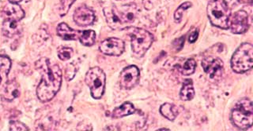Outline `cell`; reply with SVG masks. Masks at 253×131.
<instances>
[{
  "label": "cell",
  "mask_w": 253,
  "mask_h": 131,
  "mask_svg": "<svg viewBox=\"0 0 253 131\" xmlns=\"http://www.w3.org/2000/svg\"><path fill=\"white\" fill-rule=\"evenodd\" d=\"M35 67L42 75V81L37 89V95L41 102H49L61 86V69L45 57L38 60L35 63Z\"/></svg>",
  "instance_id": "obj_1"
},
{
  "label": "cell",
  "mask_w": 253,
  "mask_h": 131,
  "mask_svg": "<svg viewBox=\"0 0 253 131\" xmlns=\"http://www.w3.org/2000/svg\"><path fill=\"white\" fill-rule=\"evenodd\" d=\"M208 17L212 26L221 29L229 28L231 10L225 0H211L207 8Z\"/></svg>",
  "instance_id": "obj_2"
},
{
  "label": "cell",
  "mask_w": 253,
  "mask_h": 131,
  "mask_svg": "<svg viewBox=\"0 0 253 131\" xmlns=\"http://www.w3.org/2000/svg\"><path fill=\"white\" fill-rule=\"evenodd\" d=\"M232 123L236 128L241 130H247L252 128L253 122V106L249 98H243L237 102L232 110Z\"/></svg>",
  "instance_id": "obj_3"
},
{
  "label": "cell",
  "mask_w": 253,
  "mask_h": 131,
  "mask_svg": "<svg viewBox=\"0 0 253 131\" xmlns=\"http://www.w3.org/2000/svg\"><path fill=\"white\" fill-rule=\"evenodd\" d=\"M253 66V47L251 43L241 44L233 53L231 68L237 73H245Z\"/></svg>",
  "instance_id": "obj_4"
},
{
  "label": "cell",
  "mask_w": 253,
  "mask_h": 131,
  "mask_svg": "<svg viewBox=\"0 0 253 131\" xmlns=\"http://www.w3.org/2000/svg\"><path fill=\"white\" fill-rule=\"evenodd\" d=\"M131 49L136 54L144 55L154 43V35L146 30L139 27H131L128 30Z\"/></svg>",
  "instance_id": "obj_5"
},
{
  "label": "cell",
  "mask_w": 253,
  "mask_h": 131,
  "mask_svg": "<svg viewBox=\"0 0 253 131\" xmlns=\"http://www.w3.org/2000/svg\"><path fill=\"white\" fill-rule=\"evenodd\" d=\"M105 73L99 67H93L89 69L85 77V82L90 89L91 95L94 99H100L105 92Z\"/></svg>",
  "instance_id": "obj_6"
},
{
  "label": "cell",
  "mask_w": 253,
  "mask_h": 131,
  "mask_svg": "<svg viewBox=\"0 0 253 131\" xmlns=\"http://www.w3.org/2000/svg\"><path fill=\"white\" fill-rule=\"evenodd\" d=\"M202 66L204 72L209 76L210 78L214 80H218L222 77L224 73L223 61L218 57L209 56L202 61Z\"/></svg>",
  "instance_id": "obj_7"
},
{
  "label": "cell",
  "mask_w": 253,
  "mask_h": 131,
  "mask_svg": "<svg viewBox=\"0 0 253 131\" xmlns=\"http://www.w3.org/2000/svg\"><path fill=\"white\" fill-rule=\"evenodd\" d=\"M140 79V72L138 67L130 65L122 71L120 75V85L125 90H130L138 84Z\"/></svg>",
  "instance_id": "obj_8"
},
{
  "label": "cell",
  "mask_w": 253,
  "mask_h": 131,
  "mask_svg": "<svg viewBox=\"0 0 253 131\" xmlns=\"http://www.w3.org/2000/svg\"><path fill=\"white\" fill-rule=\"evenodd\" d=\"M125 43L118 38H109L101 42L99 50L101 53L109 56H120L124 53Z\"/></svg>",
  "instance_id": "obj_9"
},
{
  "label": "cell",
  "mask_w": 253,
  "mask_h": 131,
  "mask_svg": "<svg viewBox=\"0 0 253 131\" xmlns=\"http://www.w3.org/2000/svg\"><path fill=\"white\" fill-rule=\"evenodd\" d=\"M104 15L106 19L108 26L114 30L124 29L126 27L125 22L123 21L119 8L115 5L106 6L104 8Z\"/></svg>",
  "instance_id": "obj_10"
},
{
  "label": "cell",
  "mask_w": 253,
  "mask_h": 131,
  "mask_svg": "<svg viewBox=\"0 0 253 131\" xmlns=\"http://www.w3.org/2000/svg\"><path fill=\"white\" fill-rule=\"evenodd\" d=\"M250 27L249 14L245 10H239L235 13L230 22V29L234 34H243Z\"/></svg>",
  "instance_id": "obj_11"
},
{
  "label": "cell",
  "mask_w": 253,
  "mask_h": 131,
  "mask_svg": "<svg viewBox=\"0 0 253 131\" xmlns=\"http://www.w3.org/2000/svg\"><path fill=\"white\" fill-rule=\"evenodd\" d=\"M74 21L79 26H90L94 22L95 14L93 10L85 6L78 8L74 13Z\"/></svg>",
  "instance_id": "obj_12"
},
{
  "label": "cell",
  "mask_w": 253,
  "mask_h": 131,
  "mask_svg": "<svg viewBox=\"0 0 253 131\" xmlns=\"http://www.w3.org/2000/svg\"><path fill=\"white\" fill-rule=\"evenodd\" d=\"M2 15L5 19L15 20L20 22L25 17V12L17 3L7 4L4 6Z\"/></svg>",
  "instance_id": "obj_13"
},
{
  "label": "cell",
  "mask_w": 253,
  "mask_h": 131,
  "mask_svg": "<svg viewBox=\"0 0 253 131\" xmlns=\"http://www.w3.org/2000/svg\"><path fill=\"white\" fill-rule=\"evenodd\" d=\"M22 25L20 22L12 19H5L2 22V31L4 36L12 38L22 31Z\"/></svg>",
  "instance_id": "obj_14"
},
{
  "label": "cell",
  "mask_w": 253,
  "mask_h": 131,
  "mask_svg": "<svg viewBox=\"0 0 253 131\" xmlns=\"http://www.w3.org/2000/svg\"><path fill=\"white\" fill-rule=\"evenodd\" d=\"M2 98L8 102H11L20 95V86L17 81H9L5 82L3 90H2Z\"/></svg>",
  "instance_id": "obj_15"
},
{
  "label": "cell",
  "mask_w": 253,
  "mask_h": 131,
  "mask_svg": "<svg viewBox=\"0 0 253 131\" xmlns=\"http://www.w3.org/2000/svg\"><path fill=\"white\" fill-rule=\"evenodd\" d=\"M121 17L125 25L131 23L136 18L137 14L138 13V9L134 3H129L124 5L120 9Z\"/></svg>",
  "instance_id": "obj_16"
},
{
  "label": "cell",
  "mask_w": 253,
  "mask_h": 131,
  "mask_svg": "<svg viewBox=\"0 0 253 131\" xmlns=\"http://www.w3.org/2000/svg\"><path fill=\"white\" fill-rule=\"evenodd\" d=\"M57 35L64 40H77L80 31L72 29L66 23H60L57 26Z\"/></svg>",
  "instance_id": "obj_17"
},
{
  "label": "cell",
  "mask_w": 253,
  "mask_h": 131,
  "mask_svg": "<svg viewBox=\"0 0 253 131\" xmlns=\"http://www.w3.org/2000/svg\"><path fill=\"white\" fill-rule=\"evenodd\" d=\"M135 112H136V109L131 103L125 102L122 105L114 109L112 116L115 119H119V118L125 117V116L132 115Z\"/></svg>",
  "instance_id": "obj_18"
},
{
  "label": "cell",
  "mask_w": 253,
  "mask_h": 131,
  "mask_svg": "<svg viewBox=\"0 0 253 131\" xmlns=\"http://www.w3.org/2000/svg\"><path fill=\"white\" fill-rule=\"evenodd\" d=\"M195 97V90L193 87V82L192 79H187L184 80L180 92V98L182 101L188 102L193 99Z\"/></svg>",
  "instance_id": "obj_19"
},
{
  "label": "cell",
  "mask_w": 253,
  "mask_h": 131,
  "mask_svg": "<svg viewBox=\"0 0 253 131\" xmlns=\"http://www.w3.org/2000/svg\"><path fill=\"white\" fill-rule=\"evenodd\" d=\"M11 68V61L6 56H0V85L5 83Z\"/></svg>",
  "instance_id": "obj_20"
},
{
  "label": "cell",
  "mask_w": 253,
  "mask_h": 131,
  "mask_svg": "<svg viewBox=\"0 0 253 131\" xmlns=\"http://www.w3.org/2000/svg\"><path fill=\"white\" fill-rule=\"evenodd\" d=\"M160 112L162 116L170 121H173L178 116V109L174 105L166 103L162 105L160 108Z\"/></svg>",
  "instance_id": "obj_21"
},
{
  "label": "cell",
  "mask_w": 253,
  "mask_h": 131,
  "mask_svg": "<svg viewBox=\"0 0 253 131\" xmlns=\"http://www.w3.org/2000/svg\"><path fill=\"white\" fill-rule=\"evenodd\" d=\"M79 39L83 45L85 46V47H90L94 44L95 40H96V33L93 30L80 31Z\"/></svg>",
  "instance_id": "obj_22"
},
{
  "label": "cell",
  "mask_w": 253,
  "mask_h": 131,
  "mask_svg": "<svg viewBox=\"0 0 253 131\" xmlns=\"http://www.w3.org/2000/svg\"><path fill=\"white\" fill-rule=\"evenodd\" d=\"M196 68V62L194 59H188L180 69V73L184 76H190L195 73Z\"/></svg>",
  "instance_id": "obj_23"
},
{
  "label": "cell",
  "mask_w": 253,
  "mask_h": 131,
  "mask_svg": "<svg viewBox=\"0 0 253 131\" xmlns=\"http://www.w3.org/2000/svg\"><path fill=\"white\" fill-rule=\"evenodd\" d=\"M192 3L190 2H186L184 3L181 4L179 7L176 9V11L174 13V19L176 23H180L181 22L182 16L184 14L185 10H188L189 8L192 7Z\"/></svg>",
  "instance_id": "obj_24"
},
{
  "label": "cell",
  "mask_w": 253,
  "mask_h": 131,
  "mask_svg": "<svg viewBox=\"0 0 253 131\" xmlns=\"http://www.w3.org/2000/svg\"><path fill=\"white\" fill-rule=\"evenodd\" d=\"M58 57L61 61H68L72 57L73 50L69 47H60L58 49Z\"/></svg>",
  "instance_id": "obj_25"
},
{
  "label": "cell",
  "mask_w": 253,
  "mask_h": 131,
  "mask_svg": "<svg viewBox=\"0 0 253 131\" xmlns=\"http://www.w3.org/2000/svg\"><path fill=\"white\" fill-rule=\"evenodd\" d=\"M75 0H60V7H59V14L60 16L66 15L69 11L71 5L75 2Z\"/></svg>",
  "instance_id": "obj_26"
},
{
  "label": "cell",
  "mask_w": 253,
  "mask_h": 131,
  "mask_svg": "<svg viewBox=\"0 0 253 131\" xmlns=\"http://www.w3.org/2000/svg\"><path fill=\"white\" fill-rule=\"evenodd\" d=\"M10 131H29V128H26L22 123L18 121H11L10 123Z\"/></svg>",
  "instance_id": "obj_27"
},
{
  "label": "cell",
  "mask_w": 253,
  "mask_h": 131,
  "mask_svg": "<svg viewBox=\"0 0 253 131\" xmlns=\"http://www.w3.org/2000/svg\"><path fill=\"white\" fill-rule=\"evenodd\" d=\"M198 36H199V29L194 31L189 35V42L191 43H195L197 40Z\"/></svg>",
  "instance_id": "obj_28"
},
{
  "label": "cell",
  "mask_w": 253,
  "mask_h": 131,
  "mask_svg": "<svg viewBox=\"0 0 253 131\" xmlns=\"http://www.w3.org/2000/svg\"><path fill=\"white\" fill-rule=\"evenodd\" d=\"M11 3H18V2H21L22 0H9Z\"/></svg>",
  "instance_id": "obj_29"
},
{
  "label": "cell",
  "mask_w": 253,
  "mask_h": 131,
  "mask_svg": "<svg viewBox=\"0 0 253 131\" xmlns=\"http://www.w3.org/2000/svg\"><path fill=\"white\" fill-rule=\"evenodd\" d=\"M160 131H169V129H166V128H163V129H160Z\"/></svg>",
  "instance_id": "obj_30"
},
{
  "label": "cell",
  "mask_w": 253,
  "mask_h": 131,
  "mask_svg": "<svg viewBox=\"0 0 253 131\" xmlns=\"http://www.w3.org/2000/svg\"><path fill=\"white\" fill-rule=\"evenodd\" d=\"M118 1H120V0H118Z\"/></svg>",
  "instance_id": "obj_31"
}]
</instances>
